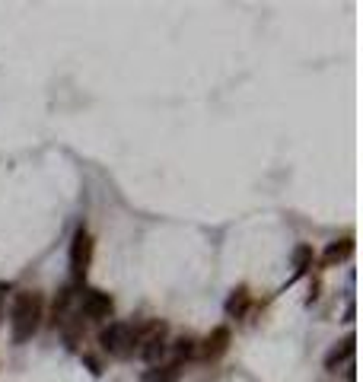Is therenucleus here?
Wrapping results in <instances>:
<instances>
[{"instance_id": "1", "label": "nucleus", "mask_w": 363, "mask_h": 382, "mask_svg": "<svg viewBox=\"0 0 363 382\" xmlns=\"http://www.w3.org/2000/svg\"><path fill=\"white\" fill-rule=\"evenodd\" d=\"M41 319V296L32 290H22L16 293V303H13V341L22 344L35 334Z\"/></svg>"}, {"instance_id": "2", "label": "nucleus", "mask_w": 363, "mask_h": 382, "mask_svg": "<svg viewBox=\"0 0 363 382\" xmlns=\"http://www.w3.org/2000/svg\"><path fill=\"white\" fill-rule=\"evenodd\" d=\"M99 341H103V348L109 350V354L128 357L131 350H134V344H138V334L131 332V325H124V322H112V325L99 334Z\"/></svg>"}, {"instance_id": "3", "label": "nucleus", "mask_w": 363, "mask_h": 382, "mask_svg": "<svg viewBox=\"0 0 363 382\" xmlns=\"http://www.w3.org/2000/svg\"><path fill=\"white\" fill-rule=\"evenodd\" d=\"M89 258H93V239H89V233L80 226L74 233V243H70V271H74L77 280L86 278Z\"/></svg>"}, {"instance_id": "4", "label": "nucleus", "mask_w": 363, "mask_h": 382, "mask_svg": "<svg viewBox=\"0 0 363 382\" xmlns=\"http://www.w3.org/2000/svg\"><path fill=\"white\" fill-rule=\"evenodd\" d=\"M83 315H89V319H109L112 296L103 290H86L83 293Z\"/></svg>"}, {"instance_id": "5", "label": "nucleus", "mask_w": 363, "mask_h": 382, "mask_svg": "<svg viewBox=\"0 0 363 382\" xmlns=\"http://www.w3.org/2000/svg\"><path fill=\"white\" fill-rule=\"evenodd\" d=\"M163 350H166V325H163V322H153V325H150V334L144 338L140 357H144L147 363H157L159 357H163Z\"/></svg>"}, {"instance_id": "6", "label": "nucleus", "mask_w": 363, "mask_h": 382, "mask_svg": "<svg viewBox=\"0 0 363 382\" xmlns=\"http://www.w3.org/2000/svg\"><path fill=\"white\" fill-rule=\"evenodd\" d=\"M226 348H230V328H213V332L207 334L204 348H201V357H204V360H217L220 354H226Z\"/></svg>"}, {"instance_id": "7", "label": "nucleus", "mask_w": 363, "mask_h": 382, "mask_svg": "<svg viewBox=\"0 0 363 382\" xmlns=\"http://www.w3.org/2000/svg\"><path fill=\"white\" fill-rule=\"evenodd\" d=\"M178 379V363H169V367H159V369H147L144 382H176Z\"/></svg>"}, {"instance_id": "8", "label": "nucleus", "mask_w": 363, "mask_h": 382, "mask_svg": "<svg viewBox=\"0 0 363 382\" xmlns=\"http://www.w3.org/2000/svg\"><path fill=\"white\" fill-rule=\"evenodd\" d=\"M249 306V290L246 287H239V290H233V296L226 299V313L230 315H242Z\"/></svg>"}, {"instance_id": "9", "label": "nucleus", "mask_w": 363, "mask_h": 382, "mask_svg": "<svg viewBox=\"0 0 363 382\" xmlns=\"http://www.w3.org/2000/svg\"><path fill=\"white\" fill-rule=\"evenodd\" d=\"M354 252V243L350 239H341V243H335L329 252H325V264H335V261H344V258Z\"/></svg>"}, {"instance_id": "10", "label": "nucleus", "mask_w": 363, "mask_h": 382, "mask_svg": "<svg viewBox=\"0 0 363 382\" xmlns=\"http://www.w3.org/2000/svg\"><path fill=\"white\" fill-rule=\"evenodd\" d=\"M350 350H354V334H348V338L341 341V348H335V350L329 354V360H325V363H329V369L335 367V363H341L344 357H350Z\"/></svg>"}, {"instance_id": "11", "label": "nucleus", "mask_w": 363, "mask_h": 382, "mask_svg": "<svg viewBox=\"0 0 363 382\" xmlns=\"http://www.w3.org/2000/svg\"><path fill=\"white\" fill-rule=\"evenodd\" d=\"M309 261H312V245H300V249L293 252V264H296V271H306Z\"/></svg>"}, {"instance_id": "12", "label": "nucleus", "mask_w": 363, "mask_h": 382, "mask_svg": "<svg viewBox=\"0 0 363 382\" xmlns=\"http://www.w3.org/2000/svg\"><path fill=\"white\" fill-rule=\"evenodd\" d=\"M176 354H178V357H192V354H194V341H192V338H182V341L176 344Z\"/></svg>"}, {"instance_id": "13", "label": "nucleus", "mask_w": 363, "mask_h": 382, "mask_svg": "<svg viewBox=\"0 0 363 382\" xmlns=\"http://www.w3.org/2000/svg\"><path fill=\"white\" fill-rule=\"evenodd\" d=\"M7 293H10V287L0 280V319H4V296H7Z\"/></svg>"}]
</instances>
